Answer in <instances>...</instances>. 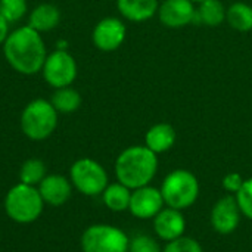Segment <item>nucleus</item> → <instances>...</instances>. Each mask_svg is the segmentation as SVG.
<instances>
[{"instance_id":"nucleus-1","label":"nucleus","mask_w":252,"mask_h":252,"mask_svg":"<svg viewBox=\"0 0 252 252\" xmlns=\"http://www.w3.org/2000/svg\"><path fill=\"white\" fill-rule=\"evenodd\" d=\"M1 46L3 56L12 69L22 75L41 72L47 50L43 35L38 31L30 25H22L10 31Z\"/></svg>"},{"instance_id":"nucleus-2","label":"nucleus","mask_w":252,"mask_h":252,"mask_svg":"<svg viewBox=\"0 0 252 252\" xmlns=\"http://www.w3.org/2000/svg\"><path fill=\"white\" fill-rule=\"evenodd\" d=\"M158 171V157L146 146H130L115 161L117 180L134 190L148 186Z\"/></svg>"},{"instance_id":"nucleus-3","label":"nucleus","mask_w":252,"mask_h":252,"mask_svg":"<svg viewBox=\"0 0 252 252\" xmlns=\"http://www.w3.org/2000/svg\"><path fill=\"white\" fill-rule=\"evenodd\" d=\"M44 201L35 186L18 183L4 196V211L7 217L19 224L34 223L43 213Z\"/></svg>"},{"instance_id":"nucleus-4","label":"nucleus","mask_w":252,"mask_h":252,"mask_svg":"<svg viewBox=\"0 0 252 252\" xmlns=\"http://www.w3.org/2000/svg\"><path fill=\"white\" fill-rule=\"evenodd\" d=\"M58 114L50 100L34 99L22 109L21 130L30 140H46L58 127Z\"/></svg>"},{"instance_id":"nucleus-5","label":"nucleus","mask_w":252,"mask_h":252,"mask_svg":"<svg viewBox=\"0 0 252 252\" xmlns=\"http://www.w3.org/2000/svg\"><path fill=\"white\" fill-rule=\"evenodd\" d=\"M161 195L170 208L186 210L195 204L199 195V183L193 173L188 170L171 171L161 185Z\"/></svg>"},{"instance_id":"nucleus-6","label":"nucleus","mask_w":252,"mask_h":252,"mask_svg":"<svg viewBox=\"0 0 252 252\" xmlns=\"http://www.w3.org/2000/svg\"><path fill=\"white\" fill-rule=\"evenodd\" d=\"M83 252H128V236L111 224H93L81 235Z\"/></svg>"},{"instance_id":"nucleus-7","label":"nucleus","mask_w":252,"mask_h":252,"mask_svg":"<svg viewBox=\"0 0 252 252\" xmlns=\"http://www.w3.org/2000/svg\"><path fill=\"white\" fill-rule=\"evenodd\" d=\"M69 180L72 186L86 196L102 195L108 182V173L105 168L92 158L77 159L69 170Z\"/></svg>"},{"instance_id":"nucleus-8","label":"nucleus","mask_w":252,"mask_h":252,"mask_svg":"<svg viewBox=\"0 0 252 252\" xmlns=\"http://www.w3.org/2000/svg\"><path fill=\"white\" fill-rule=\"evenodd\" d=\"M77 72L75 59L65 49H58L49 53L41 68L43 78L53 89L71 86L77 78Z\"/></svg>"},{"instance_id":"nucleus-9","label":"nucleus","mask_w":252,"mask_h":252,"mask_svg":"<svg viewBox=\"0 0 252 252\" xmlns=\"http://www.w3.org/2000/svg\"><path fill=\"white\" fill-rule=\"evenodd\" d=\"M126 34H127V28L124 22L118 18L108 16L100 19L94 25L92 32V40L99 50L114 52L118 47H121V44L126 40Z\"/></svg>"},{"instance_id":"nucleus-10","label":"nucleus","mask_w":252,"mask_h":252,"mask_svg":"<svg viewBox=\"0 0 252 252\" xmlns=\"http://www.w3.org/2000/svg\"><path fill=\"white\" fill-rule=\"evenodd\" d=\"M241 208L238 205L236 196L227 195L216 202L211 210V224L217 233L230 235L241 223Z\"/></svg>"},{"instance_id":"nucleus-11","label":"nucleus","mask_w":252,"mask_h":252,"mask_svg":"<svg viewBox=\"0 0 252 252\" xmlns=\"http://www.w3.org/2000/svg\"><path fill=\"white\" fill-rule=\"evenodd\" d=\"M164 204L161 190L148 185L131 192L128 211L140 220L154 219L162 210Z\"/></svg>"},{"instance_id":"nucleus-12","label":"nucleus","mask_w":252,"mask_h":252,"mask_svg":"<svg viewBox=\"0 0 252 252\" xmlns=\"http://www.w3.org/2000/svg\"><path fill=\"white\" fill-rule=\"evenodd\" d=\"M195 3L190 0H162L158 18L167 28H183L195 21Z\"/></svg>"},{"instance_id":"nucleus-13","label":"nucleus","mask_w":252,"mask_h":252,"mask_svg":"<svg viewBox=\"0 0 252 252\" xmlns=\"http://www.w3.org/2000/svg\"><path fill=\"white\" fill-rule=\"evenodd\" d=\"M44 204L50 207H61L68 202L72 193V183L65 176L47 174L37 186Z\"/></svg>"},{"instance_id":"nucleus-14","label":"nucleus","mask_w":252,"mask_h":252,"mask_svg":"<svg viewBox=\"0 0 252 252\" xmlns=\"http://www.w3.org/2000/svg\"><path fill=\"white\" fill-rule=\"evenodd\" d=\"M154 229L159 239L171 242L183 236L186 229V221L180 210L168 207V208H162L154 217Z\"/></svg>"},{"instance_id":"nucleus-15","label":"nucleus","mask_w":252,"mask_h":252,"mask_svg":"<svg viewBox=\"0 0 252 252\" xmlns=\"http://www.w3.org/2000/svg\"><path fill=\"white\" fill-rule=\"evenodd\" d=\"M159 0H117L118 12L131 22H143L158 13Z\"/></svg>"},{"instance_id":"nucleus-16","label":"nucleus","mask_w":252,"mask_h":252,"mask_svg":"<svg viewBox=\"0 0 252 252\" xmlns=\"http://www.w3.org/2000/svg\"><path fill=\"white\" fill-rule=\"evenodd\" d=\"M176 143V130L168 123H158L152 126L145 136V146L152 152L162 154L171 149Z\"/></svg>"},{"instance_id":"nucleus-17","label":"nucleus","mask_w":252,"mask_h":252,"mask_svg":"<svg viewBox=\"0 0 252 252\" xmlns=\"http://www.w3.org/2000/svg\"><path fill=\"white\" fill-rule=\"evenodd\" d=\"M59 21H61V12L58 6L52 3H41L30 12L27 25H30L31 28H34L41 34L56 28Z\"/></svg>"},{"instance_id":"nucleus-18","label":"nucleus","mask_w":252,"mask_h":252,"mask_svg":"<svg viewBox=\"0 0 252 252\" xmlns=\"http://www.w3.org/2000/svg\"><path fill=\"white\" fill-rule=\"evenodd\" d=\"M195 21L207 27H219L226 21L227 7L220 0H204L198 3Z\"/></svg>"},{"instance_id":"nucleus-19","label":"nucleus","mask_w":252,"mask_h":252,"mask_svg":"<svg viewBox=\"0 0 252 252\" xmlns=\"http://www.w3.org/2000/svg\"><path fill=\"white\" fill-rule=\"evenodd\" d=\"M130 199H131V189L121 185L120 182L108 185L102 193V201L105 207L114 213H121L128 210Z\"/></svg>"},{"instance_id":"nucleus-20","label":"nucleus","mask_w":252,"mask_h":252,"mask_svg":"<svg viewBox=\"0 0 252 252\" xmlns=\"http://www.w3.org/2000/svg\"><path fill=\"white\" fill-rule=\"evenodd\" d=\"M226 21L229 25L241 32H248L252 30V6L245 1H235L227 7Z\"/></svg>"},{"instance_id":"nucleus-21","label":"nucleus","mask_w":252,"mask_h":252,"mask_svg":"<svg viewBox=\"0 0 252 252\" xmlns=\"http://www.w3.org/2000/svg\"><path fill=\"white\" fill-rule=\"evenodd\" d=\"M50 102L59 114H72L81 106V94L71 86L55 89Z\"/></svg>"},{"instance_id":"nucleus-22","label":"nucleus","mask_w":252,"mask_h":252,"mask_svg":"<svg viewBox=\"0 0 252 252\" xmlns=\"http://www.w3.org/2000/svg\"><path fill=\"white\" fill-rule=\"evenodd\" d=\"M47 176L46 164L38 158L27 159L19 170V182L28 186H38L41 180Z\"/></svg>"},{"instance_id":"nucleus-23","label":"nucleus","mask_w":252,"mask_h":252,"mask_svg":"<svg viewBox=\"0 0 252 252\" xmlns=\"http://www.w3.org/2000/svg\"><path fill=\"white\" fill-rule=\"evenodd\" d=\"M27 0H0V15L6 19L9 25L21 21L27 15Z\"/></svg>"},{"instance_id":"nucleus-24","label":"nucleus","mask_w":252,"mask_h":252,"mask_svg":"<svg viewBox=\"0 0 252 252\" xmlns=\"http://www.w3.org/2000/svg\"><path fill=\"white\" fill-rule=\"evenodd\" d=\"M238 205L241 208V213L252 220V179H248L244 182L242 188L239 189V192L235 195Z\"/></svg>"},{"instance_id":"nucleus-25","label":"nucleus","mask_w":252,"mask_h":252,"mask_svg":"<svg viewBox=\"0 0 252 252\" xmlns=\"http://www.w3.org/2000/svg\"><path fill=\"white\" fill-rule=\"evenodd\" d=\"M128 252H162L159 244L148 236V235H137L133 239H130Z\"/></svg>"},{"instance_id":"nucleus-26","label":"nucleus","mask_w":252,"mask_h":252,"mask_svg":"<svg viewBox=\"0 0 252 252\" xmlns=\"http://www.w3.org/2000/svg\"><path fill=\"white\" fill-rule=\"evenodd\" d=\"M162 252H204L202 247L199 245L198 241L188 238V236H182L177 238L171 242H168L164 248Z\"/></svg>"},{"instance_id":"nucleus-27","label":"nucleus","mask_w":252,"mask_h":252,"mask_svg":"<svg viewBox=\"0 0 252 252\" xmlns=\"http://www.w3.org/2000/svg\"><path fill=\"white\" fill-rule=\"evenodd\" d=\"M244 182H245V180L242 179L241 174H238V173H230V174H227V176L223 179V188H224L227 192L236 195V193L239 192V189L242 188Z\"/></svg>"},{"instance_id":"nucleus-28","label":"nucleus","mask_w":252,"mask_h":252,"mask_svg":"<svg viewBox=\"0 0 252 252\" xmlns=\"http://www.w3.org/2000/svg\"><path fill=\"white\" fill-rule=\"evenodd\" d=\"M9 24L6 22V19L0 15V44H3L4 43V40H6V37L9 35Z\"/></svg>"},{"instance_id":"nucleus-29","label":"nucleus","mask_w":252,"mask_h":252,"mask_svg":"<svg viewBox=\"0 0 252 252\" xmlns=\"http://www.w3.org/2000/svg\"><path fill=\"white\" fill-rule=\"evenodd\" d=\"M190 1H193V3H201V1H204V0H190Z\"/></svg>"}]
</instances>
